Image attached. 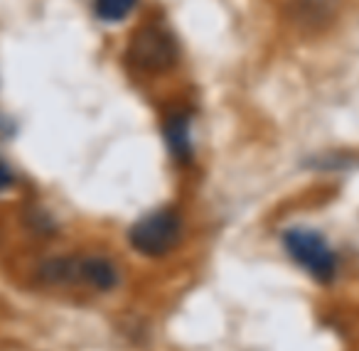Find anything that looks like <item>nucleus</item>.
Segmentation results:
<instances>
[{"mask_svg": "<svg viewBox=\"0 0 359 351\" xmlns=\"http://www.w3.org/2000/svg\"><path fill=\"white\" fill-rule=\"evenodd\" d=\"M11 184H13V172L0 163V192H3L6 187H11Z\"/></svg>", "mask_w": 359, "mask_h": 351, "instance_id": "nucleus-7", "label": "nucleus"}, {"mask_svg": "<svg viewBox=\"0 0 359 351\" xmlns=\"http://www.w3.org/2000/svg\"><path fill=\"white\" fill-rule=\"evenodd\" d=\"M283 246L288 256L318 282L327 285L337 275V256L330 243L310 228H288L283 233Z\"/></svg>", "mask_w": 359, "mask_h": 351, "instance_id": "nucleus-1", "label": "nucleus"}, {"mask_svg": "<svg viewBox=\"0 0 359 351\" xmlns=\"http://www.w3.org/2000/svg\"><path fill=\"white\" fill-rule=\"evenodd\" d=\"M72 275H79L89 285L99 287V290H111L118 280V273L104 258H84V261L72 266Z\"/></svg>", "mask_w": 359, "mask_h": 351, "instance_id": "nucleus-4", "label": "nucleus"}, {"mask_svg": "<svg viewBox=\"0 0 359 351\" xmlns=\"http://www.w3.org/2000/svg\"><path fill=\"white\" fill-rule=\"evenodd\" d=\"M138 0H96V15L104 22H121L130 15Z\"/></svg>", "mask_w": 359, "mask_h": 351, "instance_id": "nucleus-6", "label": "nucleus"}, {"mask_svg": "<svg viewBox=\"0 0 359 351\" xmlns=\"http://www.w3.org/2000/svg\"><path fill=\"white\" fill-rule=\"evenodd\" d=\"M165 138H168L170 153L180 163H187L192 158V140H190V121L185 113H172L165 123Z\"/></svg>", "mask_w": 359, "mask_h": 351, "instance_id": "nucleus-5", "label": "nucleus"}, {"mask_svg": "<svg viewBox=\"0 0 359 351\" xmlns=\"http://www.w3.org/2000/svg\"><path fill=\"white\" fill-rule=\"evenodd\" d=\"M177 47L168 30L158 25H145L133 32L128 45V60L143 71H165L175 64Z\"/></svg>", "mask_w": 359, "mask_h": 351, "instance_id": "nucleus-3", "label": "nucleus"}, {"mask_svg": "<svg viewBox=\"0 0 359 351\" xmlns=\"http://www.w3.org/2000/svg\"><path fill=\"white\" fill-rule=\"evenodd\" d=\"M180 231H182V223H180L177 212L160 209V212L143 216L130 228V246L150 258L165 256L180 241Z\"/></svg>", "mask_w": 359, "mask_h": 351, "instance_id": "nucleus-2", "label": "nucleus"}]
</instances>
